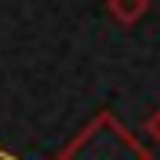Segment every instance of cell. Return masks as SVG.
Instances as JSON below:
<instances>
[{
    "label": "cell",
    "instance_id": "6da1fadb",
    "mask_svg": "<svg viewBox=\"0 0 160 160\" xmlns=\"http://www.w3.org/2000/svg\"><path fill=\"white\" fill-rule=\"evenodd\" d=\"M55 160H153V153L109 109H102L55 153Z\"/></svg>",
    "mask_w": 160,
    "mask_h": 160
},
{
    "label": "cell",
    "instance_id": "7a4b0ae2",
    "mask_svg": "<svg viewBox=\"0 0 160 160\" xmlns=\"http://www.w3.org/2000/svg\"><path fill=\"white\" fill-rule=\"evenodd\" d=\"M106 8H109V15L120 22V26H135V22L146 18L149 0H106Z\"/></svg>",
    "mask_w": 160,
    "mask_h": 160
},
{
    "label": "cell",
    "instance_id": "3957f363",
    "mask_svg": "<svg viewBox=\"0 0 160 160\" xmlns=\"http://www.w3.org/2000/svg\"><path fill=\"white\" fill-rule=\"evenodd\" d=\"M142 128H146V138L160 146V109H153L149 117H146V124H142Z\"/></svg>",
    "mask_w": 160,
    "mask_h": 160
}]
</instances>
